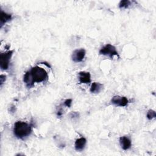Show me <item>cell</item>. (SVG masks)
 Instances as JSON below:
<instances>
[{
	"instance_id": "9c48e42d",
	"label": "cell",
	"mask_w": 156,
	"mask_h": 156,
	"mask_svg": "<svg viewBox=\"0 0 156 156\" xmlns=\"http://www.w3.org/2000/svg\"><path fill=\"white\" fill-rule=\"evenodd\" d=\"M87 143V140L84 137H81L77 139L75 141V149L77 151H82Z\"/></svg>"
},
{
	"instance_id": "7c38bea8",
	"label": "cell",
	"mask_w": 156,
	"mask_h": 156,
	"mask_svg": "<svg viewBox=\"0 0 156 156\" xmlns=\"http://www.w3.org/2000/svg\"><path fill=\"white\" fill-rule=\"evenodd\" d=\"M103 88V85L98 82H93L90 87V92L93 93H98Z\"/></svg>"
},
{
	"instance_id": "2e32d148",
	"label": "cell",
	"mask_w": 156,
	"mask_h": 156,
	"mask_svg": "<svg viewBox=\"0 0 156 156\" xmlns=\"http://www.w3.org/2000/svg\"><path fill=\"white\" fill-rule=\"evenodd\" d=\"M5 79H6V76L5 75L1 74L0 76V84L2 85L5 82Z\"/></svg>"
},
{
	"instance_id": "30bf717a",
	"label": "cell",
	"mask_w": 156,
	"mask_h": 156,
	"mask_svg": "<svg viewBox=\"0 0 156 156\" xmlns=\"http://www.w3.org/2000/svg\"><path fill=\"white\" fill-rule=\"evenodd\" d=\"M23 81L24 82L26 83V86L29 88H30L32 87H33L34 82L33 81V79L32 78L30 71H27L23 77Z\"/></svg>"
},
{
	"instance_id": "9a60e30c",
	"label": "cell",
	"mask_w": 156,
	"mask_h": 156,
	"mask_svg": "<svg viewBox=\"0 0 156 156\" xmlns=\"http://www.w3.org/2000/svg\"><path fill=\"white\" fill-rule=\"evenodd\" d=\"M72 104V99H67L64 102V104L65 106L68 107H70Z\"/></svg>"
},
{
	"instance_id": "8992f818",
	"label": "cell",
	"mask_w": 156,
	"mask_h": 156,
	"mask_svg": "<svg viewBox=\"0 0 156 156\" xmlns=\"http://www.w3.org/2000/svg\"><path fill=\"white\" fill-rule=\"evenodd\" d=\"M85 50L84 49H76L73 51L72 54V60L74 62H82L85 56Z\"/></svg>"
},
{
	"instance_id": "5b68a950",
	"label": "cell",
	"mask_w": 156,
	"mask_h": 156,
	"mask_svg": "<svg viewBox=\"0 0 156 156\" xmlns=\"http://www.w3.org/2000/svg\"><path fill=\"white\" fill-rule=\"evenodd\" d=\"M111 102L119 107H126L129 101L126 97L120 96H114L112 99Z\"/></svg>"
},
{
	"instance_id": "8fae6325",
	"label": "cell",
	"mask_w": 156,
	"mask_h": 156,
	"mask_svg": "<svg viewBox=\"0 0 156 156\" xmlns=\"http://www.w3.org/2000/svg\"><path fill=\"white\" fill-rule=\"evenodd\" d=\"M12 20V15L7 13L2 10L1 11V20H0V24L1 27L7 22L10 21Z\"/></svg>"
},
{
	"instance_id": "3957f363",
	"label": "cell",
	"mask_w": 156,
	"mask_h": 156,
	"mask_svg": "<svg viewBox=\"0 0 156 156\" xmlns=\"http://www.w3.org/2000/svg\"><path fill=\"white\" fill-rule=\"evenodd\" d=\"M13 51H9L5 52H2L0 54V67L3 70H6L9 68L10 58L12 56Z\"/></svg>"
},
{
	"instance_id": "52a82bcc",
	"label": "cell",
	"mask_w": 156,
	"mask_h": 156,
	"mask_svg": "<svg viewBox=\"0 0 156 156\" xmlns=\"http://www.w3.org/2000/svg\"><path fill=\"white\" fill-rule=\"evenodd\" d=\"M79 80L80 83H89L91 82V75L89 72L80 71L79 73Z\"/></svg>"
},
{
	"instance_id": "e0dca14e",
	"label": "cell",
	"mask_w": 156,
	"mask_h": 156,
	"mask_svg": "<svg viewBox=\"0 0 156 156\" xmlns=\"http://www.w3.org/2000/svg\"><path fill=\"white\" fill-rule=\"evenodd\" d=\"M57 115L58 116H62V112L61 110H58V113H57Z\"/></svg>"
},
{
	"instance_id": "ba28073f",
	"label": "cell",
	"mask_w": 156,
	"mask_h": 156,
	"mask_svg": "<svg viewBox=\"0 0 156 156\" xmlns=\"http://www.w3.org/2000/svg\"><path fill=\"white\" fill-rule=\"evenodd\" d=\"M119 143L123 150H127L130 148L132 146V142L126 136H121L119 138Z\"/></svg>"
},
{
	"instance_id": "5bb4252c",
	"label": "cell",
	"mask_w": 156,
	"mask_h": 156,
	"mask_svg": "<svg viewBox=\"0 0 156 156\" xmlns=\"http://www.w3.org/2000/svg\"><path fill=\"white\" fill-rule=\"evenodd\" d=\"M146 116H147V118L149 120H151L153 118H155L156 117L155 112L154 110H149L147 113Z\"/></svg>"
},
{
	"instance_id": "7a4b0ae2",
	"label": "cell",
	"mask_w": 156,
	"mask_h": 156,
	"mask_svg": "<svg viewBox=\"0 0 156 156\" xmlns=\"http://www.w3.org/2000/svg\"><path fill=\"white\" fill-rule=\"evenodd\" d=\"M30 73L34 83L41 82L48 79V73L46 70L38 66L32 67Z\"/></svg>"
},
{
	"instance_id": "4fadbf2b",
	"label": "cell",
	"mask_w": 156,
	"mask_h": 156,
	"mask_svg": "<svg viewBox=\"0 0 156 156\" xmlns=\"http://www.w3.org/2000/svg\"><path fill=\"white\" fill-rule=\"evenodd\" d=\"M131 2L128 0H123L121 1L119 4V8H127L130 5Z\"/></svg>"
},
{
	"instance_id": "277c9868",
	"label": "cell",
	"mask_w": 156,
	"mask_h": 156,
	"mask_svg": "<svg viewBox=\"0 0 156 156\" xmlns=\"http://www.w3.org/2000/svg\"><path fill=\"white\" fill-rule=\"evenodd\" d=\"M99 54L104 55H107L110 58H113L114 55L119 56L118 52L116 51V48L110 44H107L103 46L99 51Z\"/></svg>"
},
{
	"instance_id": "6da1fadb",
	"label": "cell",
	"mask_w": 156,
	"mask_h": 156,
	"mask_svg": "<svg viewBox=\"0 0 156 156\" xmlns=\"http://www.w3.org/2000/svg\"><path fill=\"white\" fill-rule=\"evenodd\" d=\"M32 132V129L31 125L26 122L18 121L14 124L13 133L18 138L23 139L30 135Z\"/></svg>"
}]
</instances>
